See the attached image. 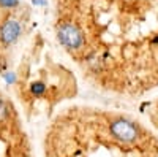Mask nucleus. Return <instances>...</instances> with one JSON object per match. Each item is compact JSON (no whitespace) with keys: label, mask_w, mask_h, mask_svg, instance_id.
<instances>
[{"label":"nucleus","mask_w":158,"mask_h":157,"mask_svg":"<svg viewBox=\"0 0 158 157\" xmlns=\"http://www.w3.org/2000/svg\"><path fill=\"white\" fill-rule=\"evenodd\" d=\"M59 41L68 49H79L84 45V35L73 22H63L57 29Z\"/></svg>","instance_id":"f257e3e1"},{"label":"nucleus","mask_w":158,"mask_h":157,"mask_svg":"<svg viewBox=\"0 0 158 157\" xmlns=\"http://www.w3.org/2000/svg\"><path fill=\"white\" fill-rule=\"evenodd\" d=\"M109 132H111V135L115 140L122 141V143H133L138 138V135H139L136 125L131 121H128V119H123V117L111 122Z\"/></svg>","instance_id":"f03ea898"},{"label":"nucleus","mask_w":158,"mask_h":157,"mask_svg":"<svg viewBox=\"0 0 158 157\" xmlns=\"http://www.w3.org/2000/svg\"><path fill=\"white\" fill-rule=\"evenodd\" d=\"M21 35V24L16 19H6L0 25V41L5 46L13 45Z\"/></svg>","instance_id":"7ed1b4c3"},{"label":"nucleus","mask_w":158,"mask_h":157,"mask_svg":"<svg viewBox=\"0 0 158 157\" xmlns=\"http://www.w3.org/2000/svg\"><path fill=\"white\" fill-rule=\"evenodd\" d=\"M30 90H32L33 95H43L44 90H46V86H44V83H41V81H35V83H32Z\"/></svg>","instance_id":"20e7f679"},{"label":"nucleus","mask_w":158,"mask_h":157,"mask_svg":"<svg viewBox=\"0 0 158 157\" xmlns=\"http://www.w3.org/2000/svg\"><path fill=\"white\" fill-rule=\"evenodd\" d=\"M8 111H10V110H8V105H6V102L0 98V122L6 119Z\"/></svg>","instance_id":"39448f33"},{"label":"nucleus","mask_w":158,"mask_h":157,"mask_svg":"<svg viewBox=\"0 0 158 157\" xmlns=\"http://www.w3.org/2000/svg\"><path fill=\"white\" fill-rule=\"evenodd\" d=\"M19 3V0H0V7H3V8H15L18 7Z\"/></svg>","instance_id":"423d86ee"},{"label":"nucleus","mask_w":158,"mask_h":157,"mask_svg":"<svg viewBox=\"0 0 158 157\" xmlns=\"http://www.w3.org/2000/svg\"><path fill=\"white\" fill-rule=\"evenodd\" d=\"M3 80H5L8 84H15V83H16V76H15V73L6 72V73H3Z\"/></svg>","instance_id":"0eeeda50"},{"label":"nucleus","mask_w":158,"mask_h":157,"mask_svg":"<svg viewBox=\"0 0 158 157\" xmlns=\"http://www.w3.org/2000/svg\"><path fill=\"white\" fill-rule=\"evenodd\" d=\"M32 3H35V5H46V0H32Z\"/></svg>","instance_id":"6e6552de"}]
</instances>
